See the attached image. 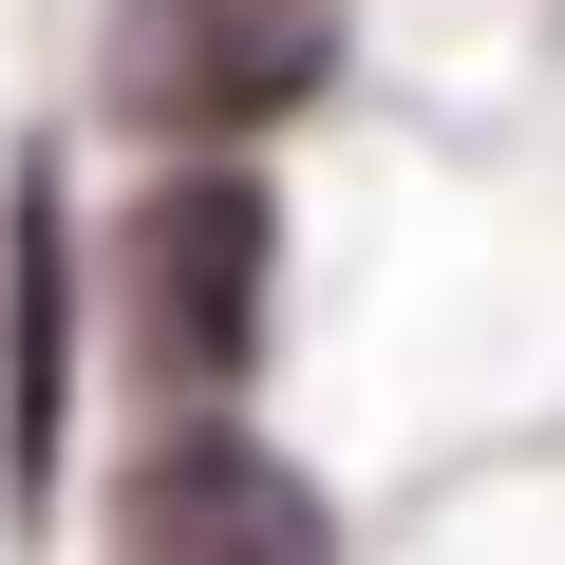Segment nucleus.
<instances>
[{
	"instance_id": "nucleus-1",
	"label": "nucleus",
	"mask_w": 565,
	"mask_h": 565,
	"mask_svg": "<svg viewBox=\"0 0 565 565\" xmlns=\"http://www.w3.org/2000/svg\"><path fill=\"white\" fill-rule=\"evenodd\" d=\"M264 264H282V207L245 170H170L132 226H114V321H132V377L151 396H245L264 359Z\"/></svg>"
},
{
	"instance_id": "nucleus-2",
	"label": "nucleus",
	"mask_w": 565,
	"mask_h": 565,
	"mask_svg": "<svg viewBox=\"0 0 565 565\" xmlns=\"http://www.w3.org/2000/svg\"><path fill=\"white\" fill-rule=\"evenodd\" d=\"M359 39V0H114V39H95V95L132 132H189V151H245L282 132Z\"/></svg>"
},
{
	"instance_id": "nucleus-3",
	"label": "nucleus",
	"mask_w": 565,
	"mask_h": 565,
	"mask_svg": "<svg viewBox=\"0 0 565 565\" xmlns=\"http://www.w3.org/2000/svg\"><path fill=\"white\" fill-rule=\"evenodd\" d=\"M114 565H340V509H321L302 452L189 415V434L132 452V490H114Z\"/></svg>"
},
{
	"instance_id": "nucleus-4",
	"label": "nucleus",
	"mask_w": 565,
	"mask_h": 565,
	"mask_svg": "<svg viewBox=\"0 0 565 565\" xmlns=\"http://www.w3.org/2000/svg\"><path fill=\"white\" fill-rule=\"evenodd\" d=\"M0 264H20V340H0V471H57V170L0 189Z\"/></svg>"
}]
</instances>
